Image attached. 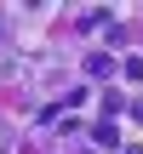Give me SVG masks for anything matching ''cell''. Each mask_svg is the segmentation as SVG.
Instances as JSON below:
<instances>
[{
  "label": "cell",
  "instance_id": "7a4b0ae2",
  "mask_svg": "<svg viewBox=\"0 0 143 154\" xmlns=\"http://www.w3.org/2000/svg\"><path fill=\"white\" fill-rule=\"evenodd\" d=\"M120 154H143V143H126V149H120Z\"/></svg>",
  "mask_w": 143,
  "mask_h": 154
},
{
  "label": "cell",
  "instance_id": "6da1fadb",
  "mask_svg": "<svg viewBox=\"0 0 143 154\" xmlns=\"http://www.w3.org/2000/svg\"><path fill=\"white\" fill-rule=\"evenodd\" d=\"M120 74L138 86V80H143V51H126V57H120Z\"/></svg>",
  "mask_w": 143,
  "mask_h": 154
}]
</instances>
